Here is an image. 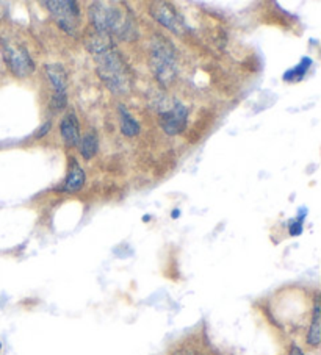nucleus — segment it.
<instances>
[{
    "label": "nucleus",
    "mask_w": 321,
    "mask_h": 355,
    "mask_svg": "<svg viewBox=\"0 0 321 355\" xmlns=\"http://www.w3.org/2000/svg\"><path fill=\"white\" fill-rule=\"evenodd\" d=\"M86 49L94 57L97 74L105 87L113 93H127L133 83V77L131 67L118 52L112 38L94 30L86 38Z\"/></svg>",
    "instance_id": "obj_1"
},
{
    "label": "nucleus",
    "mask_w": 321,
    "mask_h": 355,
    "mask_svg": "<svg viewBox=\"0 0 321 355\" xmlns=\"http://www.w3.org/2000/svg\"><path fill=\"white\" fill-rule=\"evenodd\" d=\"M90 21L96 32L120 40L132 41L138 38V28L135 16L121 2H94L90 7Z\"/></svg>",
    "instance_id": "obj_2"
},
{
    "label": "nucleus",
    "mask_w": 321,
    "mask_h": 355,
    "mask_svg": "<svg viewBox=\"0 0 321 355\" xmlns=\"http://www.w3.org/2000/svg\"><path fill=\"white\" fill-rule=\"evenodd\" d=\"M151 69L154 77L163 87L174 82L177 76V60L174 44L162 35H156L151 49Z\"/></svg>",
    "instance_id": "obj_3"
},
{
    "label": "nucleus",
    "mask_w": 321,
    "mask_h": 355,
    "mask_svg": "<svg viewBox=\"0 0 321 355\" xmlns=\"http://www.w3.org/2000/svg\"><path fill=\"white\" fill-rule=\"evenodd\" d=\"M0 44H2L5 63L10 67L11 74L17 78H26L33 74L35 63L26 46L13 38H2Z\"/></svg>",
    "instance_id": "obj_4"
},
{
    "label": "nucleus",
    "mask_w": 321,
    "mask_h": 355,
    "mask_svg": "<svg viewBox=\"0 0 321 355\" xmlns=\"http://www.w3.org/2000/svg\"><path fill=\"white\" fill-rule=\"evenodd\" d=\"M42 5L49 10L55 22L67 35H76L80 27V10L74 0H46Z\"/></svg>",
    "instance_id": "obj_5"
},
{
    "label": "nucleus",
    "mask_w": 321,
    "mask_h": 355,
    "mask_svg": "<svg viewBox=\"0 0 321 355\" xmlns=\"http://www.w3.org/2000/svg\"><path fill=\"white\" fill-rule=\"evenodd\" d=\"M151 15L158 24L174 35H183L187 32V24L183 17L179 15L176 7L170 2H154L151 5Z\"/></svg>",
    "instance_id": "obj_6"
},
{
    "label": "nucleus",
    "mask_w": 321,
    "mask_h": 355,
    "mask_svg": "<svg viewBox=\"0 0 321 355\" xmlns=\"http://www.w3.org/2000/svg\"><path fill=\"white\" fill-rule=\"evenodd\" d=\"M188 122V108L182 102L176 101L170 110L160 113V125L170 137L181 135Z\"/></svg>",
    "instance_id": "obj_7"
},
{
    "label": "nucleus",
    "mask_w": 321,
    "mask_h": 355,
    "mask_svg": "<svg viewBox=\"0 0 321 355\" xmlns=\"http://www.w3.org/2000/svg\"><path fill=\"white\" fill-rule=\"evenodd\" d=\"M46 74L49 80L52 83L54 96L51 101V107L54 110H63L66 107L67 97H66V88H67V76L66 71L61 64H47Z\"/></svg>",
    "instance_id": "obj_8"
},
{
    "label": "nucleus",
    "mask_w": 321,
    "mask_h": 355,
    "mask_svg": "<svg viewBox=\"0 0 321 355\" xmlns=\"http://www.w3.org/2000/svg\"><path fill=\"white\" fill-rule=\"evenodd\" d=\"M60 130H61V137H63V141L66 143L67 148H76V146H79L80 125H79V119L76 114L67 113L63 118V121H61Z\"/></svg>",
    "instance_id": "obj_9"
},
{
    "label": "nucleus",
    "mask_w": 321,
    "mask_h": 355,
    "mask_svg": "<svg viewBox=\"0 0 321 355\" xmlns=\"http://www.w3.org/2000/svg\"><path fill=\"white\" fill-rule=\"evenodd\" d=\"M83 185H85V171L80 168V164L72 158L69 164V173H67V177L61 189H63L65 193H76L79 189H82Z\"/></svg>",
    "instance_id": "obj_10"
},
{
    "label": "nucleus",
    "mask_w": 321,
    "mask_h": 355,
    "mask_svg": "<svg viewBox=\"0 0 321 355\" xmlns=\"http://www.w3.org/2000/svg\"><path fill=\"white\" fill-rule=\"evenodd\" d=\"M120 125H121V132L124 137L127 138H132V137H137L140 133V124L137 121H135L133 116L127 112V108L124 105H120Z\"/></svg>",
    "instance_id": "obj_11"
},
{
    "label": "nucleus",
    "mask_w": 321,
    "mask_h": 355,
    "mask_svg": "<svg viewBox=\"0 0 321 355\" xmlns=\"http://www.w3.org/2000/svg\"><path fill=\"white\" fill-rule=\"evenodd\" d=\"M79 149L85 160H91V158L97 154V149H99L97 135L94 132L86 133L85 137L80 138L79 141Z\"/></svg>",
    "instance_id": "obj_12"
},
{
    "label": "nucleus",
    "mask_w": 321,
    "mask_h": 355,
    "mask_svg": "<svg viewBox=\"0 0 321 355\" xmlns=\"http://www.w3.org/2000/svg\"><path fill=\"white\" fill-rule=\"evenodd\" d=\"M321 340V326H320V302L317 299L315 302V309H313V320H312V326L308 329L307 334V343L311 346H318Z\"/></svg>",
    "instance_id": "obj_13"
},
{
    "label": "nucleus",
    "mask_w": 321,
    "mask_h": 355,
    "mask_svg": "<svg viewBox=\"0 0 321 355\" xmlns=\"http://www.w3.org/2000/svg\"><path fill=\"white\" fill-rule=\"evenodd\" d=\"M311 66H312V60L308 57H304L301 60V63L298 66L292 67V69H288L286 74H283V80H287V82L301 80V78L306 76V72L308 71V67Z\"/></svg>",
    "instance_id": "obj_14"
},
{
    "label": "nucleus",
    "mask_w": 321,
    "mask_h": 355,
    "mask_svg": "<svg viewBox=\"0 0 321 355\" xmlns=\"http://www.w3.org/2000/svg\"><path fill=\"white\" fill-rule=\"evenodd\" d=\"M306 210H301V216L298 219H293V223L290 224V235L292 236H298L302 232V219L306 216Z\"/></svg>",
    "instance_id": "obj_15"
},
{
    "label": "nucleus",
    "mask_w": 321,
    "mask_h": 355,
    "mask_svg": "<svg viewBox=\"0 0 321 355\" xmlns=\"http://www.w3.org/2000/svg\"><path fill=\"white\" fill-rule=\"evenodd\" d=\"M49 128H51V122H47V124L42 125V127H41V130L38 132V135H36V137H38V138L44 137V135L49 132Z\"/></svg>",
    "instance_id": "obj_16"
},
{
    "label": "nucleus",
    "mask_w": 321,
    "mask_h": 355,
    "mask_svg": "<svg viewBox=\"0 0 321 355\" xmlns=\"http://www.w3.org/2000/svg\"><path fill=\"white\" fill-rule=\"evenodd\" d=\"M290 355H304V354H302V351L298 346H293L292 351H290Z\"/></svg>",
    "instance_id": "obj_17"
},
{
    "label": "nucleus",
    "mask_w": 321,
    "mask_h": 355,
    "mask_svg": "<svg viewBox=\"0 0 321 355\" xmlns=\"http://www.w3.org/2000/svg\"><path fill=\"white\" fill-rule=\"evenodd\" d=\"M179 215H181V211H179V210L172 211V218H179Z\"/></svg>",
    "instance_id": "obj_18"
},
{
    "label": "nucleus",
    "mask_w": 321,
    "mask_h": 355,
    "mask_svg": "<svg viewBox=\"0 0 321 355\" xmlns=\"http://www.w3.org/2000/svg\"><path fill=\"white\" fill-rule=\"evenodd\" d=\"M0 347H2V343H0Z\"/></svg>",
    "instance_id": "obj_19"
}]
</instances>
